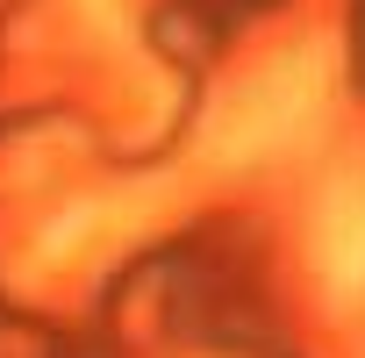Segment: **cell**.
I'll use <instances>...</instances> for the list:
<instances>
[{"instance_id": "6da1fadb", "label": "cell", "mask_w": 365, "mask_h": 358, "mask_svg": "<svg viewBox=\"0 0 365 358\" xmlns=\"http://www.w3.org/2000/svg\"><path fill=\"white\" fill-rule=\"evenodd\" d=\"M329 101V44H301L279 51L272 65H258L251 79H237L215 115H208V158L215 165H251L287 150Z\"/></svg>"}, {"instance_id": "7a4b0ae2", "label": "cell", "mask_w": 365, "mask_h": 358, "mask_svg": "<svg viewBox=\"0 0 365 358\" xmlns=\"http://www.w3.org/2000/svg\"><path fill=\"white\" fill-rule=\"evenodd\" d=\"M315 272L336 301L365 294V172H344L315 208Z\"/></svg>"}]
</instances>
